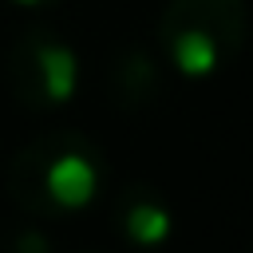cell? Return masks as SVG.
Here are the masks:
<instances>
[{
  "mask_svg": "<svg viewBox=\"0 0 253 253\" xmlns=\"http://www.w3.org/2000/svg\"><path fill=\"white\" fill-rule=\"evenodd\" d=\"M99 186V146L83 130H43L20 146L4 166L8 198L47 221L71 210H83Z\"/></svg>",
  "mask_w": 253,
  "mask_h": 253,
  "instance_id": "cell-1",
  "label": "cell"
},
{
  "mask_svg": "<svg viewBox=\"0 0 253 253\" xmlns=\"http://www.w3.org/2000/svg\"><path fill=\"white\" fill-rule=\"evenodd\" d=\"M245 36V0H170L158 16V43L182 75H210L233 63Z\"/></svg>",
  "mask_w": 253,
  "mask_h": 253,
  "instance_id": "cell-2",
  "label": "cell"
},
{
  "mask_svg": "<svg viewBox=\"0 0 253 253\" xmlns=\"http://www.w3.org/2000/svg\"><path fill=\"white\" fill-rule=\"evenodd\" d=\"M4 75H8V87L20 107L47 111V107H59L75 95L79 59L67 43L47 36V28H32L12 43Z\"/></svg>",
  "mask_w": 253,
  "mask_h": 253,
  "instance_id": "cell-3",
  "label": "cell"
},
{
  "mask_svg": "<svg viewBox=\"0 0 253 253\" xmlns=\"http://www.w3.org/2000/svg\"><path fill=\"white\" fill-rule=\"evenodd\" d=\"M111 99L123 107V111H138V107H150L158 95H162V71H158V59L142 47H130L115 59L111 67Z\"/></svg>",
  "mask_w": 253,
  "mask_h": 253,
  "instance_id": "cell-4",
  "label": "cell"
},
{
  "mask_svg": "<svg viewBox=\"0 0 253 253\" xmlns=\"http://www.w3.org/2000/svg\"><path fill=\"white\" fill-rule=\"evenodd\" d=\"M166 233L170 213L154 198H130V206H123V237H130L134 245H158Z\"/></svg>",
  "mask_w": 253,
  "mask_h": 253,
  "instance_id": "cell-5",
  "label": "cell"
},
{
  "mask_svg": "<svg viewBox=\"0 0 253 253\" xmlns=\"http://www.w3.org/2000/svg\"><path fill=\"white\" fill-rule=\"evenodd\" d=\"M12 253H51V245H47V237L40 229H24L16 237V245H12Z\"/></svg>",
  "mask_w": 253,
  "mask_h": 253,
  "instance_id": "cell-6",
  "label": "cell"
},
{
  "mask_svg": "<svg viewBox=\"0 0 253 253\" xmlns=\"http://www.w3.org/2000/svg\"><path fill=\"white\" fill-rule=\"evenodd\" d=\"M20 4H43V0H20Z\"/></svg>",
  "mask_w": 253,
  "mask_h": 253,
  "instance_id": "cell-7",
  "label": "cell"
},
{
  "mask_svg": "<svg viewBox=\"0 0 253 253\" xmlns=\"http://www.w3.org/2000/svg\"><path fill=\"white\" fill-rule=\"evenodd\" d=\"M43 4H63V0H43Z\"/></svg>",
  "mask_w": 253,
  "mask_h": 253,
  "instance_id": "cell-8",
  "label": "cell"
}]
</instances>
